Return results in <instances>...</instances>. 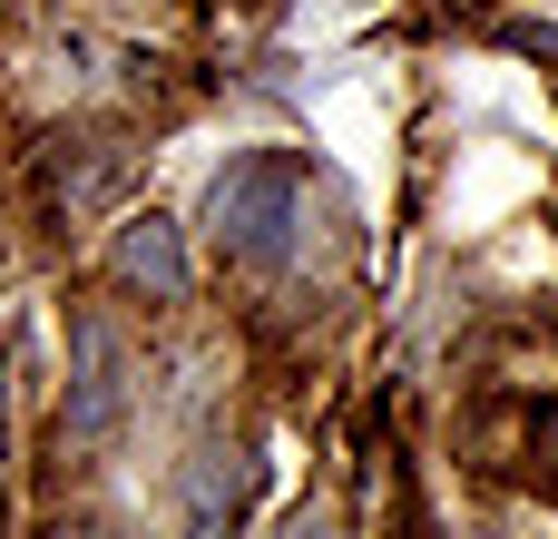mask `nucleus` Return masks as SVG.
I'll use <instances>...</instances> for the list:
<instances>
[{
  "instance_id": "f257e3e1",
  "label": "nucleus",
  "mask_w": 558,
  "mask_h": 539,
  "mask_svg": "<svg viewBox=\"0 0 558 539\" xmlns=\"http://www.w3.org/2000/svg\"><path fill=\"white\" fill-rule=\"evenodd\" d=\"M206 236L235 265H284L304 245V157L294 147H245L206 177Z\"/></svg>"
},
{
  "instance_id": "f03ea898",
  "label": "nucleus",
  "mask_w": 558,
  "mask_h": 539,
  "mask_svg": "<svg viewBox=\"0 0 558 539\" xmlns=\"http://www.w3.org/2000/svg\"><path fill=\"white\" fill-rule=\"evenodd\" d=\"M128 403H137L128 324H118L108 304H78V314H69V393H59V432H69L78 452H98V442H118Z\"/></svg>"
},
{
  "instance_id": "7ed1b4c3",
  "label": "nucleus",
  "mask_w": 558,
  "mask_h": 539,
  "mask_svg": "<svg viewBox=\"0 0 558 539\" xmlns=\"http://www.w3.org/2000/svg\"><path fill=\"white\" fill-rule=\"evenodd\" d=\"M108 275L128 285V295H147V304H186L196 295V255H186V226L177 216H128L118 236H108Z\"/></svg>"
},
{
  "instance_id": "20e7f679",
  "label": "nucleus",
  "mask_w": 558,
  "mask_h": 539,
  "mask_svg": "<svg viewBox=\"0 0 558 539\" xmlns=\"http://www.w3.org/2000/svg\"><path fill=\"white\" fill-rule=\"evenodd\" d=\"M245 491H255V462H245V452H196V471H186V520L216 530V520L245 511Z\"/></svg>"
}]
</instances>
